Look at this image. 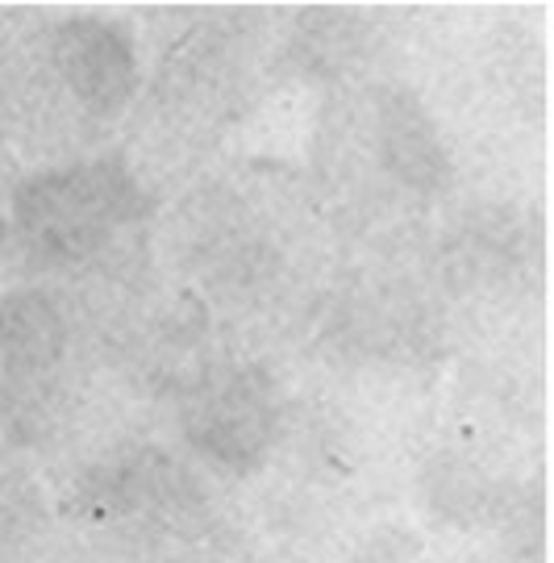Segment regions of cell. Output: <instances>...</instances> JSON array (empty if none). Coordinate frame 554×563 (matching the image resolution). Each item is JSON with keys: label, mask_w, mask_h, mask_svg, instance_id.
<instances>
[{"label": "cell", "mask_w": 554, "mask_h": 563, "mask_svg": "<svg viewBox=\"0 0 554 563\" xmlns=\"http://www.w3.org/2000/svg\"><path fill=\"white\" fill-rule=\"evenodd\" d=\"M51 501L55 563H255L213 476L163 443H104Z\"/></svg>", "instance_id": "1"}, {"label": "cell", "mask_w": 554, "mask_h": 563, "mask_svg": "<svg viewBox=\"0 0 554 563\" xmlns=\"http://www.w3.org/2000/svg\"><path fill=\"white\" fill-rule=\"evenodd\" d=\"M451 155L409 88L358 80L321 104L304 180L330 230L388 246L451 192Z\"/></svg>", "instance_id": "2"}, {"label": "cell", "mask_w": 554, "mask_h": 563, "mask_svg": "<svg viewBox=\"0 0 554 563\" xmlns=\"http://www.w3.org/2000/svg\"><path fill=\"white\" fill-rule=\"evenodd\" d=\"M155 197L118 151L46 163L9 197V251L25 284L113 301L151 276Z\"/></svg>", "instance_id": "3"}, {"label": "cell", "mask_w": 554, "mask_h": 563, "mask_svg": "<svg viewBox=\"0 0 554 563\" xmlns=\"http://www.w3.org/2000/svg\"><path fill=\"white\" fill-rule=\"evenodd\" d=\"M325 222L300 176L258 167L197 184L171 218V246L188 272V301L213 322L234 309H267L297 284V242Z\"/></svg>", "instance_id": "4"}, {"label": "cell", "mask_w": 554, "mask_h": 563, "mask_svg": "<svg viewBox=\"0 0 554 563\" xmlns=\"http://www.w3.org/2000/svg\"><path fill=\"white\" fill-rule=\"evenodd\" d=\"M9 80V139L55 163L97 155L142 88L134 30L100 13L34 21L4 55Z\"/></svg>", "instance_id": "5"}, {"label": "cell", "mask_w": 554, "mask_h": 563, "mask_svg": "<svg viewBox=\"0 0 554 563\" xmlns=\"http://www.w3.org/2000/svg\"><path fill=\"white\" fill-rule=\"evenodd\" d=\"M109 367L118 355L84 297L46 284L0 292V446L59 460L92 418Z\"/></svg>", "instance_id": "6"}, {"label": "cell", "mask_w": 554, "mask_h": 563, "mask_svg": "<svg viewBox=\"0 0 554 563\" xmlns=\"http://www.w3.org/2000/svg\"><path fill=\"white\" fill-rule=\"evenodd\" d=\"M167 401L188 460L209 476H251L276 446L284 422L276 380L258 363L221 351L200 360Z\"/></svg>", "instance_id": "7"}, {"label": "cell", "mask_w": 554, "mask_h": 563, "mask_svg": "<svg viewBox=\"0 0 554 563\" xmlns=\"http://www.w3.org/2000/svg\"><path fill=\"white\" fill-rule=\"evenodd\" d=\"M251 88V18H209L163 51L146 109L179 134L204 139L242 113Z\"/></svg>", "instance_id": "8"}, {"label": "cell", "mask_w": 554, "mask_h": 563, "mask_svg": "<svg viewBox=\"0 0 554 563\" xmlns=\"http://www.w3.org/2000/svg\"><path fill=\"white\" fill-rule=\"evenodd\" d=\"M434 276L455 297L517 301L542 280V225L538 213L513 205H484L463 213L434 255Z\"/></svg>", "instance_id": "9"}, {"label": "cell", "mask_w": 554, "mask_h": 563, "mask_svg": "<svg viewBox=\"0 0 554 563\" xmlns=\"http://www.w3.org/2000/svg\"><path fill=\"white\" fill-rule=\"evenodd\" d=\"M0 563H55V501L34 463L0 446Z\"/></svg>", "instance_id": "10"}, {"label": "cell", "mask_w": 554, "mask_h": 563, "mask_svg": "<svg viewBox=\"0 0 554 563\" xmlns=\"http://www.w3.org/2000/svg\"><path fill=\"white\" fill-rule=\"evenodd\" d=\"M367 46H372V30L363 18L346 9H313L297 18L292 38L284 42V63L304 80L346 88V84H358L355 67L367 59Z\"/></svg>", "instance_id": "11"}, {"label": "cell", "mask_w": 554, "mask_h": 563, "mask_svg": "<svg viewBox=\"0 0 554 563\" xmlns=\"http://www.w3.org/2000/svg\"><path fill=\"white\" fill-rule=\"evenodd\" d=\"M9 142V80H4V51H0V151Z\"/></svg>", "instance_id": "12"}, {"label": "cell", "mask_w": 554, "mask_h": 563, "mask_svg": "<svg viewBox=\"0 0 554 563\" xmlns=\"http://www.w3.org/2000/svg\"><path fill=\"white\" fill-rule=\"evenodd\" d=\"M9 255V213L0 209V260Z\"/></svg>", "instance_id": "13"}]
</instances>
